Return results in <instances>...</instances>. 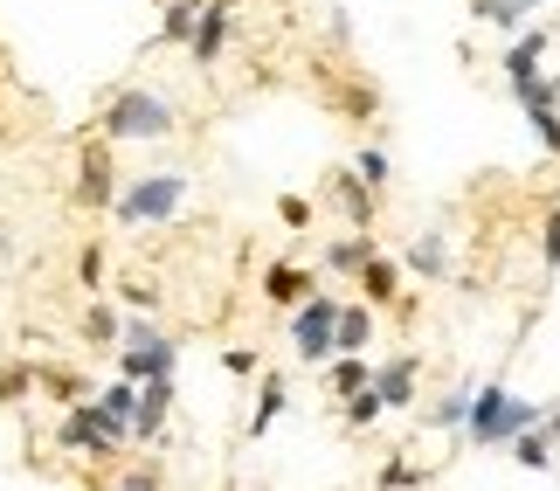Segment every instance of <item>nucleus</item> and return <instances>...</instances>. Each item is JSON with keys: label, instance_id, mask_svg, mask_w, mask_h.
Listing matches in <instances>:
<instances>
[{"label": "nucleus", "instance_id": "4468645a", "mask_svg": "<svg viewBox=\"0 0 560 491\" xmlns=\"http://www.w3.org/2000/svg\"><path fill=\"white\" fill-rule=\"evenodd\" d=\"M353 284H360V297H368V312H381V305H395V297H401V264L374 249L368 264L353 270Z\"/></svg>", "mask_w": 560, "mask_h": 491}, {"label": "nucleus", "instance_id": "393cba45", "mask_svg": "<svg viewBox=\"0 0 560 491\" xmlns=\"http://www.w3.org/2000/svg\"><path fill=\"white\" fill-rule=\"evenodd\" d=\"M35 395V360H0V409H21Z\"/></svg>", "mask_w": 560, "mask_h": 491}, {"label": "nucleus", "instance_id": "ddd939ff", "mask_svg": "<svg viewBox=\"0 0 560 491\" xmlns=\"http://www.w3.org/2000/svg\"><path fill=\"white\" fill-rule=\"evenodd\" d=\"M553 21H526L520 35H512V49H505V83L512 77H540V62H547V49H553Z\"/></svg>", "mask_w": 560, "mask_h": 491}, {"label": "nucleus", "instance_id": "f03ea898", "mask_svg": "<svg viewBox=\"0 0 560 491\" xmlns=\"http://www.w3.org/2000/svg\"><path fill=\"white\" fill-rule=\"evenodd\" d=\"M97 139H104V145H125V139H139V145L174 139V97L153 91V83H125V91H112V104H104Z\"/></svg>", "mask_w": 560, "mask_h": 491}, {"label": "nucleus", "instance_id": "423d86ee", "mask_svg": "<svg viewBox=\"0 0 560 491\" xmlns=\"http://www.w3.org/2000/svg\"><path fill=\"white\" fill-rule=\"evenodd\" d=\"M339 305H347V297L312 291L305 305L291 312V347L305 353V360H332V326H339Z\"/></svg>", "mask_w": 560, "mask_h": 491}, {"label": "nucleus", "instance_id": "39448f33", "mask_svg": "<svg viewBox=\"0 0 560 491\" xmlns=\"http://www.w3.org/2000/svg\"><path fill=\"white\" fill-rule=\"evenodd\" d=\"M70 201L91 208V215H112V201H118V166H112V145H104V139H83Z\"/></svg>", "mask_w": 560, "mask_h": 491}, {"label": "nucleus", "instance_id": "a211bd4d", "mask_svg": "<svg viewBox=\"0 0 560 491\" xmlns=\"http://www.w3.org/2000/svg\"><path fill=\"white\" fill-rule=\"evenodd\" d=\"M401 270L422 277V284H443V277H450V243L443 236H416V243L401 249Z\"/></svg>", "mask_w": 560, "mask_h": 491}, {"label": "nucleus", "instance_id": "9b49d317", "mask_svg": "<svg viewBox=\"0 0 560 491\" xmlns=\"http://www.w3.org/2000/svg\"><path fill=\"white\" fill-rule=\"evenodd\" d=\"M56 451H77V457H97V464H112V457H118L112 443H104V430L91 422V395L62 409V422H56Z\"/></svg>", "mask_w": 560, "mask_h": 491}, {"label": "nucleus", "instance_id": "473e14b6", "mask_svg": "<svg viewBox=\"0 0 560 491\" xmlns=\"http://www.w3.org/2000/svg\"><path fill=\"white\" fill-rule=\"evenodd\" d=\"M118 297L132 305V318H153V312H160V284H153V277H125Z\"/></svg>", "mask_w": 560, "mask_h": 491}, {"label": "nucleus", "instance_id": "72a5a7b5", "mask_svg": "<svg viewBox=\"0 0 560 491\" xmlns=\"http://www.w3.org/2000/svg\"><path fill=\"white\" fill-rule=\"evenodd\" d=\"M540 264L560 270V201H547V215H540Z\"/></svg>", "mask_w": 560, "mask_h": 491}, {"label": "nucleus", "instance_id": "ea45409f", "mask_svg": "<svg viewBox=\"0 0 560 491\" xmlns=\"http://www.w3.org/2000/svg\"><path fill=\"white\" fill-rule=\"evenodd\" d=\"M553 28H560V21H553Z\"/></svg>", "mask_w": 560, "mask_h": 491}, {"label": "nucleus", "instance_id": "6e6552de", "mask_svg": "<svg viewBox=\"0 0 560 491\" xmlns=\"http://www.w3.org/2000/svg\"><path fill=\"white\" fill-rule=\"evenodd\" d=\"M229 35H235V0H208L201 21H194V35H187V56H194V70H214L229 49Z\"/></svg>", "mask_w": 560, "mask_h": 491}, {"label": "nucleus", "instance_id": "7c9ffc66", "mask_svg": "<svg viewBox=\"0 0 560 491\" xmlns=\"http://www.w3.org/2000/svg\"><path fill=\"white\" fill-rule=\"evenodd\" d=\"M387 174H395V160H387V145L381 139H368L353 153V180H368V187H387Z\"/></svg>", "mask_w": 560, "mask_h": 491}, {"label": "nucleus", "instance_id": "7ed1b4c3", "mask_svg": "<svg viewBox=\"0 0 560 491\" xmlns=\"http://www.w3.org/2000/svg\"><path fill=\"white\" fill-rule=\"evenodd\" d=\"M180 367V339L174 332H160L153 318H125L118 326V381H174Z\"/></svg>", "mask_w": 560, "mask_h": 491}, {"label": "nucleus", "instance_id": "cd10ccee", "mask_svg": "<svg viewBox=\"0 0 560 491\" xmlns=\"http://www.w3.org/2000/svg\"><path fill=\"white\" fill-rule=\"evenodd\" d=\"M526 125H533V139H540V153L560 160V104H520Z\"/></svg>", "mask_w": 560, "mask_h": 491}, {"label": "nucleus", "instance_id": "f8f14e48", "mask_svg": "<svg viewBox=\"0 0 560 491\" xmlns=\"http://www.w3.org/2000/svg\"><path fill=\"white\" fill-rule=\"evenodd\" d=\"M174 422V381H139V409H132V443H160Z\"/></svg>", "mask_w": 560, "mask_h": 491}, {"label": "nucleus", "instance_id": "5701e85b", "mask_svg": "<svg viewBox=\"0 0 560 491\" xmlns=\"http://www.w3.org/2000/svg\"><path fill=\"white\" fill-rule=\"evenodd\" d=\"M422 484H429V464H416V457H387L374 471V491H422Z\"/></svg>", "mask_w": 560, "mask_h": 491}, {"label": "nucleus", "instance_id": "4c0bfd02", "mask_svg": "<svg viewBox=\"0 0 560 491\" xmlns=\"http://www.w3.org/2000/svg\"><path fill=\"white\" fill-rule=\"evenodd\" d=\"M547 91H553V104H560V70H553V77H547Z\"/></svg>", "mask_w": 560, "mask_h": 491}, {"label": "nucleus", "instance_id": "f257e3e1", "mask_svg": "<svg viewBox=\"0 0 560 491\" xmlns=\"http://www.w3.org/2000/svg\"><path fill=\"white\" fill-rule=\"evenodd\" d=\"M540 416H547V401L512 395L505 381H478V388H470V409H464V436L478 443V451H505L512 436L540 430Z\"/></svg>", "mask_w": 560, "mask_h": 491}, {"label": "nucleus", "instance_id": "20e7f679", "mask_svg": "<svg viewBox=\"0 0 560 491\" xmlns=\"http://www.w3.org/2000/svg\"><path fill=\"white\" fill-rule=\"evenodd\" d=\"M180 208H187V174H139V180H118L112 215L125 229H160V222H174Z\"/></svg>", "mask_w": 560, "mask_h": 491}, {"label": "nucleus", "instance_id": "4be33fe9", "mask_svg": "<svg viewBox=\"0 0 560 491\" xmlns=\"http://www.w3.org/2000/svg\"><path fill=\"white\" fill-rule=\"evenodd\" d=\"M118 305L112 297H91V305H83V339H91V347H118Z\"/></svg>", "mask_w": 560, "mask_h": 491}, {"label": "nucleus", "instance_id": "2eb2a0df", "mask_svg": "<svg viewBox=\"0 0 560 491\" xmlns=\"http://www.w3.org/2000/svg\"><path fill=\"white\" fill-rule=\"evenodd\" d=\"M284 401H291V388H284V374H264L256 381V409H249V443H264L270 430H277V416H284Z\"/></svg>", "mask_w": 560, "mask_h": 491}, {"label": "nucleus", "instance_id": "dca6fc26", "mask_svg": "<svg viewBox=\"0 0 560 491\" xmlns=\"http://www.w3.org/2000/svg\"><path fill=\"white\" fill-rule=\"evenodd\" d=\"M533 14H540V0H470V21H478V28H499V35H520Z\"/></svg>", "mask_w": 560, "mask_h": 491}, {"label": "nucleus", "instance_id": "e433bc0d", "mask_svg": "<svg viewBox=\"0 0 560 491\" xmlns=\"http://www.w3.org/2000/svg\"><path fill=\"white\" fill-rule=\"evenodd\" d=\"M222 367H229L235 381H249V374H256V347H229V353H222Z\"/></svg>", "mask_w": 560, "mask_h": 491}, {"label": "nucleus", "instance_id": "c85d7f7f", "mask_svg": "<svg viewBox=\"0 0 560 491\" xmlns=\"http://www.w3.org/2000/svg\"><path fill=\"white\" fill-rule=\"evenodd\" d=\"M201 8H208V0H166V21H160L153 42H187L194 21H201Z\"/></svg>", "mask_w": 560, "mask_h": 491}, {"label": "nucleus", "instance_id": "0eeeda50", "mask_svg": "<svg viewBox=\"0 0 560 491\" xmlns=\"http://www.w3.org/2000/svg\"><path fill=\"white\" fill-rule=\"evenodd\" d=\"M326 201L347 215L353 236H374V215H381V201H374V187L368 180H353V166H332L326 174Z\"/></svg>", "mask_w": 560, "mask_h": 491}, {"label": "nucleus", "instance_id": "2f4dec72", "mask_svg": "<svg viewBox=\"0 0 560 491\" xmlns=\"http://www.w3.org/2000/svg\"><path fill=\"white\" fill-rule=\"evenodd\" d=\"M112 491H166V471H160L153 457H145V464H125V471L112 478Z\"/></svg>", "mask_w": 560, "mask_h": 491}, {"label": "nucleus", "instance_id": "bb28decb", "mask_svg": "<svg viewBox=\"0 0 560 491\" xmlns=\"http://www.w3.org/2000/svg\"><path fill=\"white\" fill-rule=\"evenodd\" d=\"M505 451H512V464H520V471H553V443H547V430H526V436H512Z\"/></svg>", "mask_w": 560, "mask_h": 491}, {"label": "nucleus", "instance_id": "c9c22d12", "mask_svg": "<svg viewBox=\"0 0 560 491\" xmlns=\"http://www.w3.org/2000/svg\"><path fill=\"white\" fill-rule=\"evenodd\" d=\"M77 277L91 284V297H97V284H104V243H83V256H77Z\"/></svg>", "mask_w": 560, "mask_h": 491}, {"label": "nucleus", "instance_id": "6ab92c4d", "mask_svg": "<svg viewBox=\"0 0 560 491\" xmlns=\"http://www.w3.org/2000/svg\"><path fill=\"white\" fill-rule=\"evenodd\" d=\"M368 347H374V312H368V305H339L332 353H368Z\"/></svg>", "mask_w": 560, "mask_h": 491}, {"label": "nucleus", "instance_id": "b1692460", "mask_svg": "<svg viewBox=\"0 0 560 491\" xmlns=\"http://www.w3.org/2000/svg\"><path fill=\"white\" fill-rule=\"evenodd\" d=\"M35 388H42V395H56L62 409H70V401H83V395H91V381H83V374H70V367H42V360H35Z\"/></svg>", "mask_w": 560, "mask_h": 491}, {"label": "nucleus", "instance_id": "f704fd0d", "mask_svg": "<svg viewBox=\"0 0 560 491\" xmlns=\"http://www.w3.org/2000/svg\"><path fill=\"white\" fill-rule=\"evenodd\" d=\"M277 222H284L291 236H305V229H312V201L305 195H284V201H277Z\"/></svg>", "mask_w": 560, "mask_h": 491}, {"label": "nucleus", "instance_id": "9d476101", "mask_svg": "<svg viewBox=\"0 0 560 491\" xmlns=\"http://www.w3.org/2000/svg\"><path fill=\"white\" fill-rule=\"evenodd\" d=\"M132 409H139V388H132V381H112V388L91 395V422L104 430V443H112V451H125V443H132Z\"/></svg>", "mask_w": 560, "mask_h": 491}, {"label": "nucleus", "instance_id": "412c9836", "mask_svg": "<svg viewBox=\"0 0 560 491\" xmlns=\"http://www.w3.org/2000/svg\"><path fill=\"white\" fill-rule=\"evenodd\" d=\"M381 243L374 236H353V229H347V236H339V243H326V256H318V264H326L332 277H353L360 264H368V256H374Z\"/></svg>", "mask_w": 560, "mask_h": 491}, {"label": "nucleus", "instance_id": "aec40b11", "mask_svg": "<svg viewBox=\"0 0 560 491\" xmlns=\"http://www.w3.org/2000/svg\"><path fill=\"white\" fill-rule=\"evenodd\" d=\"M368 367H374L368 353H332V360H326V395L347 401L353 388H368Z\"/></svg>", "mask_w": 560, "mask_h": 491}, {"label": "nucleus", "instance_id": "58836bf2", "mask_svg": "<svg viewBox=\"0 0 560 491\" xmlns=\"http://www.w3.org/2000/svg\"><path fill=\"white\" fill-rule=\"evenodd\" d=\"M256 491H277V484H256Z\"/></svg>", "mask_w": 560, "mask_h": 491}, {"label": "nucleus", "instance_id": "1a4fd4ad", "mask_svg": "<svg viewBox=\"0 0 560 491\" xmlns=\"http://www.w3.org/2000/svg\"><path fill=\"white\" fill-rule=\"evenodd\" d=\"M416 374H422V353H387L368 367V388L381 395V409H416Z\"/></svg>", "mask_w": 560, "mask_h": 491}, {"label": "nucleus", "instance_id": "a878e982", "mask_svg": "<svg viewBox=\"0 0 560 491\" xmlns=\"http://www.w3.org/2000/svg\"><path fill=\"white\" fill-rule=\"evenodd\" d=\"M470 388H478V381H457V388H450L436 409H422V422L429 430H464V409H470Z\"/></svg>", "mask_w": 560, "mask_h": 491}, {"label": "nucleus", "instance_id": "c756f323", "mask_svg": "<svg viewBox=\"0 0 560 491\" xmlns=\"http://www.w3.org/2000/svg\"><path fill=\"white\" fill-rule=\"evenodd\" d=\"M381 416H387V409H381V395H374V388H353L347 401H339V422H347V430H374Z\"/></svg>", "mask_w": 560, "mask_h": 491}, {"label": "nucleus", "instance_id": "f3484780", "mask_svg": "<svg viewBox=\"0 0 560 491\" xmlns=\"http://www.w3.org/2000/svg\"><path fill=\"white\" fill-rule=\"evenodd\" d=\"M312 291H318V284H312V277L298 270V264H270V270H264V297H270L277 312H298Z\"/></svg>", "mask_w": 560, "mask_h": 491}]
</instances>
